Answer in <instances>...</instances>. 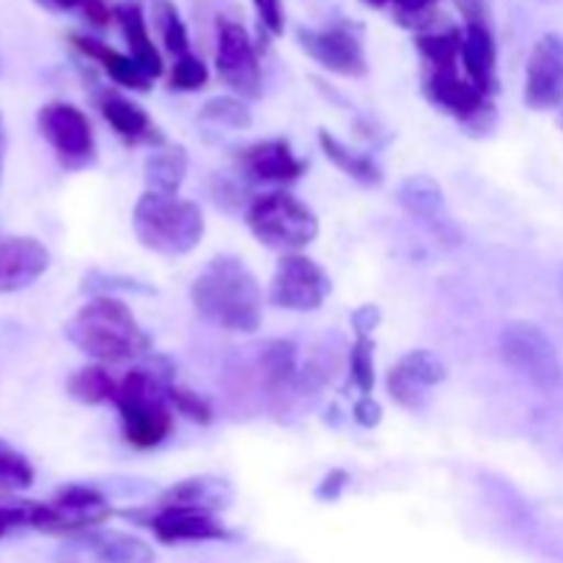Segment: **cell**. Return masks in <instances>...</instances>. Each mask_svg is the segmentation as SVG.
Instances as JSON below:
<instances>
[{"label":"cell","mask_w":563,"mask_h":563,"mask_svg":"<svg viewBox=\"0 0 563 563\" xmlns=\"http://www.w3.org/2000/svg\"><path fill=\"white\" fill-rule=\"evenodd\" d=\"M190 300L209 324L229 333H256L262 324V289L245 262L212 258L190 286Z\"/></svg>","instance_id":"cell-1"},{"label":"cell","mask_w":563,"mask_h":563,"mask_svg":"<svg viewBox=\"0 0 563 563\" xmlns=\"http://www.w3.org/2000/svg\"><path fill=\"white\" fill-rule=\"evenodd\" d=\"M66 339L97 363H124L152 350V339L137 324L130 306L110 295L93 297L64 328Z\"/></svg>","instance_id":"cell-2"},{"label":"cell","mask_w":563,"mask_h":563,"mask_svg":"<svg viewBox=\"0 0 563 563\" xmlns=\"http://www.w3.org/2000/svg\"><path fill=\"white\" fill-rule=\"evenodd\" d=\"M132 229L146 251L159 256H187L201 245L207 220L196 201L146 190L132 212Z\"/></svg>","instance_id":"cell-3"},{"label":"cell","mask_w":563,"mask_h":563,"mask_svg":"<svg viewBox=\"0 0 563 563\" xmlns=\"http://www.w3.org/2000/svg\"><path fill=\"white\" fill-rule=\"evenodd\" d=\"M165 385L168 379H159L146 368H135L119 383L113 405L119 407L124 440L135 449H157L174 429V407Z\"/></svg>","instance_id":"cell-4"},{"label":"cell","mask_w":563,"mask_h":563,"mask_svg":"<svg viewBox=\"0 0 563 563\" xmlns=\"http://www.w3.org/2000/svg\"><path fill=\"white\" fill-rule=\"evenodd\" d=\"M247 229L273 251L297 253L319 234V218L306 201L286 190L262 192L247 207Z\"/></svg>","instance_id":"cell-5"},{"label":"cell","mask_w":563,"mask_h":563,"mask_svg":"<svg viewBox=\"0 0 563 563\" xmlns=\"http://www.w3.org/2000/svg\"><path fill=\"white\" fill-rule=\"evenodd\" d=\"M500 357L506 366L526 377L533 388L555 390L563 383L561 357L542 328L531 322H511L500 333Z\"/></svg>","instance_id":"cell-6"},{"label":"cell","mask_w":563,"mask_h":563,"mask_svg":"<svg viewBox=\"0 0 563 563\" xmlns=\"http://www.w3.org/2000/svg\"><path fill=\"white\" fill-rule=\"evenodd\" d=\"M423 93L429 102L438 104L449 115H454L467 132L473 135H484L493 130L495 124V104L493 97L473 86L467 77H460L456 66H438V69H427L423 77Z\"/></svg>","instance_id":"cell-7"},{"label":"cell","mask_w":563,"mask_h":563,"mask_svg":"<svg viewBox=\"0 0 563 563\" xmlns=\"http://www.w3.org/2000/svg\"><path fill=\"white\" fill-rule=\"evenodd\" d=\"M36 124L64 168L82 170L97 163L93 126L80 108L69 102H47L38 110Z\"/></svg>","instance_id":"cell-8"},{"label":"cell","mask_w":563,"mask_h":563,"mask_svg":"<svg viewBox=\"0 0 563 563\" xmlns=\"http://www.w3.org/2000/svg\"><path fill=\"white\" fill-rule=\"evenodd\" d=\"M110 515H113V509L102 493L86 487V484H69V487L58 489L53 500L44 504L36 531L80 539L82 533L102 528L110 520Z\"/></svg>","instance_id":"cell-9"},{"label":"cell","mask_w":563,"mask_h":563,"mask_svg":"<svg viewBox=\"0 0 563 563\" xmlns=\"http://www.w3.org/2000/svg\"><path fill=\"white\" fill-rule=\"evenodd\" d=\"M330 275L324 273L322 264L302 253H286L278 262L269 284V302L275 308L297 313H311L322 308V302L330 297Z\"/></svg>","instance_id":"cell-10"},{"label":"cell","mask_w":563,"mask_h":563,"mask_svg":"<svg viewBox=\"0 0 563 563\" xmlns=\"http://www.w3.org/2000/svg\"><path fill=\"white\" fill-rule=\"evenodd\" d=\"M218 75L225 86L242 99L262 97V66H258L256 47L240 22H218Z\"/></svg>","instance_id":"cell-11"},{"label":"cell","mask_w":563,"mask_h":563,"mask_svg":"<svg viewBox=\"0 0 563 563\" xmlns=\"http://www.w3.org/2000/svg\"><path fill=\"white\" fill-rule=\"evenodd\" d=\"M445 377H449V368L434 352L412 350L405 357H399L396 366H390L385 385H388V394L396 405L418 412L429 405L432 390L440 383H445Z\"/></svg>","instance_id":"cell-12"},{"label":"cell","mask_w":563,"mask_h":563,"mask_svg":"<svg viewBox=\"0 0 563 563\" xmlns=\"http://www.w3.org/2000/svg\"><path fill=\"white\" fill-rule=\"evenodd\" d=\"M300 44L319 66L341 77H363L368 71L361 33L350 25L308 27L300 31Z\"/></svg>","instance_id":"cell-13"},{"label":"cell","mask_w":563,"mask_h":563,"mask_svg":"<svg viewBox=\"0 0 563 563\" xmlns=\"http://www.w3.org/2000/svg\"><path fill=\"white\" fill-rule=\"evenodd\" d=\"M126 517L141 520L143 528L154 533L163 544H181V542H225L231 539L229 528L220 522L218 515L192 509H163L154 506L148 511H126Z\"/></svg>","instance_id":"cell-14"},{"label":"cell","mask_w":563,"mask_h":563,"mask_svg":"<svg viewBox=\"0 0 563 563\" xmlns=\"http://www.w3.org/2000/svg\"><path fill=\"white\" fill-rule=\"evenodd\" d=\"M526 104L531 110L563 108V38L548 33L533 47L526 71Z\"/></svg>","instance_id":"cell-15"},{"label":"cell","mask_w":563,"mask_h":563,"mask_svg":"<svg viewBox=\"0 0 563 563\" xmlns=\"http://www.w3.org/2000/svg\"><path fill=\"white\" fill-rule=\"evenodd\" d=\"M236 165L247 179L264 181V185H291L306 174V163L291 152L289 141L284 137H269V141L240 148Z\"/></svg>","instance_id":"cell-16"},{"label":"cell","mask_w":563,"mask_h":563,"mask_svg":"<svg viewBox=\"0 0 563 563\" xmlns=\"http://www.w3.org/2000/svg\"><path fill=\"white\" fill-rule=\"evenodd\" d=\"M49 267V251L33 236L0 240V295H14L36 284Z\"/></svg>","instance_id":"cell-17"},{"label":"cell","mask_w":563,"mask_h":563,"mask_svg":"<svg viewBox=\"0 0 563 563\" xmlns=\"http://www.w3.org/2000/svg\"><path fill=\"white\" fill-rule=\"evenodd\" d=\"M99 113L104 115L115 135L130 146H148L159 148L165 146V135L159 126L154 124L152 115L135 104L132 99L121 97L119 91H102L99 93Z\"/></svg>","instance_id":"cell-18"},{"label":"cell","mask_w":563,"mask_h":563,"mask_svg":"<svg viewBox=\"0 0 563 563\" xmlns=\"http://www.w3.org/2000/svg\"><path fill=\"white\" fill-rule=\"evenodd\" d=\"M462 66L467 80L487 97L498 91V47L489 20H467L462 31Z\"/></svg>","instance_id":"cell-19"},{"label":"cell","mask_w":563,"mask_h":563,"mask_svg":"<svg viewBox=\"0 0 563 563\" xmlns=\"http://www.w3.org/2000/svg\"><path fill=\"white\" fill-rule=\"evenodd\" d=\"M234 489L229 482L218 476H192L185 482L174 484L159 495L157 506L163 509H192V511H209V515H220L229 509Z\"/></svg>","instance_id":"cell-20"},{"label":"cell","mask_w":563,"mask_h":563,"mask_svg":"<svg viewBox=\"0 0 563 563\" xmlns=\"http://www.w3.org/2000/svg\"><path fill=\"white\" fill-rule=\"evenodd\" d=\"M80 544L99 563H154L152 544L143 542L135 533L97 528V531L82 533Z\"/></svg>","instance_id":"cell-21"},{"label":"cell","mask_w":563,"mask_h":563,"mask_svg":"<svg viewBox=\"0 0 563 563\" xmlns=\"http://www.w3.org/2000/svg\"><path fill=\"white\" fill-rule=\"evenodd\" d=\"M71 44H75L86 58L97 60V64L108 71V77L115 86L130 88V91H148V88H152V77H148L130 55L119 53V49L108 47V44L91 36H71Z\"/></svg>","instance_id":"cell-22"},{"label":"cell","mask_w":563,"mask_h":563,"mask_svg":"<svg viewBox=\"0 0 563 563\" xmlns=\"http://www.w3.org/2000/svg\"><path fill=\"white\" fill-rule=\"evenodd\" d=\"M115 20H119L121 33L126 38V47H130V58L146 71L148 77L163 75V55L154 47L152 36H148L146 16H143V9L137 3H121L115 5Z\"/></svg>","instance_id":"cell-23"},{"label":"cell","mask_w":563,"mask_h":563,"mask_svg":"<svg viewBox=\"0 0 563 563\" xmlns=\"http://www.w3.org/2000/svg\"><path fill=\"white\" fill-rule=\"evenodd\" d=\"M146 187L152 192H165V196H176L179 187L185 185L187 168H190V157H187L185 146H159L152 148L146 157Z\"/></svg>","instance_id":"cell-24"},{"label":"cell","mask_w":563,"mask_h":563,"mask_svg":"<svg viewBox=\"0 0 563 563\" xmlns=\"http://www.w3.org/2000/svg\"><path fill=\"white\" fill-rule=\"evenodd\" d=\"M401 207L412 214V218L423 220V223H440L445 220V196L443 187L427 174H416L405 179L396 190Z\"/></svg>","instance_id":"cell-25"},{"label":"cell","mask_w":563,"mask_h":563,"mask_svg":"<svg viewBox=\"0 0 563 563\" xmlns=\"http://www.w3.org/2000/svg\"><path fill=\"white\" fill-rule=\"evenodd\" d=\"M319 146H322L324 157L335 165L339 170H344L350 179L361 181L366 187H377L383 181V168L377 165V159L366 152H357V148L346 146L344 141H339L335 135H330L328 130L319 132Z\"/></svg>","instance_id":"cell-26"},{"label":"cell","mask_w":563,"mask_h":563,"mask_svg":"<svg viewBox=\"0 0 563 563\" xmlns=\"http://www.w3.org/2000/svg\"><path fill=\"white\" fill-rule=\"evenodd\" d=\"M115 390H119V383L108 374V368L93 363V366H82L66 379V394L75 401L88 407L104 405V401L115 399Z\"/></svg>","instance_id":"cell-27"},{"label":"cell","mask_w":563,"mask_h":563,"mask_svg":"<svg viewBox=\"0 0 563 563\" xmlns=\"http://www.w3.org/2000/svg\"><path fill=\"white\" fill-rule=\"evenodd\" d=\"M262 372L267 379V388L275 396L289 390L297 383V355L289 341H273L262 355Z\"/></svg>","instance_id":"cell-28"},{"label":"cell","mask_w":563,"mask_h":563,"mask_svg":"<svg viewBox=\"0 0 563 563\" xmlns=\"http://www.w3.org/2000/svg\"><path fill=\"white\" fill-rule=\"evenodd\" d=\"M416 44L421 49L423 60H427V69L456 66L462 60V31H456V27L418 33Z\"/></svg>","instance_id":"cell-29"},{"label":"cell","mask_w":563,"mask_h":563,"mask_svg":"<svg viewBox=\"0 0 563 563\" xmlns=\"http://www.w3.org/2000/svg\"><path fill=\"white\" fill-rule=\"evenodd\" d=\"M154 25H157L165 49L174 55V60L181 58V55H190V36H187V25L170 0H157V3H154Z\"/></svg>","instance_id":"cell-30"},{"label":"cell","mask_w":563,"mask_h":563,"mask_svg":"<svg viewBox=\"0 0 563 563\" xmlns=\"http://www.w3.org/2000/svg\"><path fill=\"white\" fill-rule=\"evenodd\" d=\"M198 119L209 121L214 126H229V130H245L251 126L253 115L247 110V104L242 99L234 97H218V99H209L207 104L201 108Z\"/></svg>","instance_id":"cell-31"},{"label":"cell","mask_w":563,"mask_h":563,"mask_svg":"<svg viewBox=\"0 0 563 563\" xmlns=\"http://www.w3.org/2000/svg\"><path fill=\"white\" fill-rule=\"evenodd\" d=\"M33 476L36 473H33L31 462L20 451L0 440V489H5V493L27 489L33 484Z\"/></svg>","instance_id":"cell-32"},{"label":"cell","mask_w":563,"mask_h":563,"mask_svg":"<svg viewBox=\"0 0 563 563\" xmlns=\"http://www.w3.org/2000/svg\"><path fill=\"white\" fill-rule=\"evenodd\" d=\"M165 390H168L170 407H174L179 416H185L187 421L201 423V427H207V423L214 421L212 405H209L201 394H196V390H190V388H181V385H176L174 379H168Z\"/></svg>","instance_id":"cell-33"},{"label":"cell","mask_w":563,"mask_h":563,"mask_svg":"<svg viewBox=\"0 0 563 563\" xmlns=\"http://www.w3.org/2000/svg\"><path fill=\"white\" fill-rule=\"evenodd\" d=\"M350 377L363 396L374 390V341L372 335H357L350 352Z\"/></svg>","instance_id":"cell-34"},{"label":"cell","mask_w":563,"mask_h":563,"mask_svg":"<svg viewBox=\"0 0 563 563\" xmlns=\"http://www.w3.org/2000/svg\"><path fill=\"white\" fill-rule=\"evenodd\" d=\"M209 71L207 64L196 55H181L174 60V69H170V88L176 91H198V88L207 86Z\"/></svg>","instance_id":"cell-35"},{"label":"cell","mask_w":563,"mask_h":563,"mask_svg":"<svg viewBox=\"0 0 563 563\" xmlns=\"http://www.w3.org/2000/svg\"><path fill=\"white\" fill-rule=\"evenodd\" d=\"M363 3L374 5V9H394L401 22L416 25L423 14H429V9H432L438 0H363Z\"/></svg>","instance_id":"cell-36"},{"label":"cell","mask_w":563,"mask_h":563,"mask_svg":"<svg viewBox=\"0 0 563 563\" xmlns=\"http://www.w3.org/2000/svg\"><path fill=\"white\" fill-rule=\"evenodd\" d=\"M256 5V14L262 20V25L267 27L273 36H280L286 27V11H284V0H253Z\"/></svg>","instance_id":"cell-37"},{"label":"cell","mask_w":563,"mask_h":563,"mask_svg":"<svg viewBox=\"0 0 563 563\" xmlns=\"http://www.w3.org/2000/svg\"><path fill=\"white\" fill-rule=\"evenodd\" d=\"M352 416H355V421L361 423V427L374 429V427H379V421H383V407L377 405V399H374V396H361L355 405V410H352Z\"/></svg>","instance_id":"cell-38"},{"label":"cell","mask_w":563,"mask_h":563,"mask_svg":"<svg viewBox=\"0 0 563 563\" xmlns=\"http://www.w3.org/2000/svg\"><path fill=\"white\" fill-rule=\"evenodd\" d=\"M379 319H383V313H379L377 306H361L352 311V328H355L357 335H372L377 330Z\"/></svg>","instance_id":"cell-39"},{"label":"cell","mask_w":563,"mask_h":563,"mask_svg":"<svg viewBox=\"0 0 563 563\" xmlns=\"http://www.w3.org/2000/svg\"><path fill=\"white\" fill-rule=\"evenodd\" d=\"M346 482H350V476H346L344 471H333L324 476L322 487H319V498L322 500H335L341 495V489L346 487Z\"/></svg>","instance_id":"cell-40"},{"label":"cell","mask_w":563,"mask_h":563,"mask_svg":"<svg viewBox=\"0 0 563 563\" xmlns=\"http://www.w3.org/2000/svg\"><path fill=\"white\" fill-rule=\"evenodd\" d=\"M82 11H86V16L93 22V25H108L110 16H113L102 0H86V3H82Z\"/></svg>","instance_id":"cell-41"},{"label":"cell","mask_w":563,"mask_h":563,"mask_svg":"<svg viewBox=\"0 0 563 563\" xmlns=\"http://www.w3.org/2000/svg\"><path fill=\"white\" fill-rule=\"evenodd\" d=\"M36 3L49 11H69V9H77V5H82L86 0H36Z\"/></svg>","instance_id":"cell-42"},{"label":"cell","mask_w":563,"mask_h":563,"mask_svg":"<svg viewBox=\"0 0 563 563\" xmlns=\"http://www.w3.org/2000/svg\"><path fill=\"white\" fill-rule=\"evenodd\" d=\"M3 159H5V130H3V115H0V176H3Z\"/></svg>","instance_id":"cell-43"},{"label":"cell","mask_w":563,"mask_h":563,"mask_svg":"<svg viewBox=\"0 0 563 563\" xmlns=\"http://www.w3.org/2000/svg\"><path fill=\"white\" fill-rule=\"evenodd\" d=\"M5 533H9V531H5V528H3V526H0V539H3V537H5Z\"/></svg>","instance_id":"cell-44"},{"label":"cell","mask_w":563,"mask_h":563,"mask_svg":"<svg viewBox=\"0 0 563 563\" xmlns=\"http://www.w3.org/2000/svg\"><path fill=\"white\" fill-rule=\"evenodd\" d=\"M561 124H563V108H561Z\"/></svg>","instance_id":"cell-45"}]
</instances>
